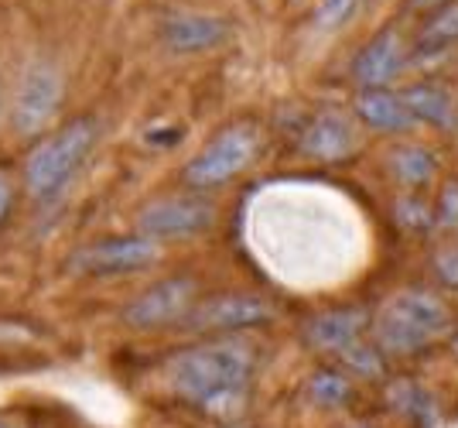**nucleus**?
I'll return each mask as SVG.
<instances>
[{
	"mask_svg": "<svg viewBox=\"0 0 458 428\" xmlns=\"http://www.w3.org/2000/svg\"><path fill=\"white\" fill-rule=\"evenodd\" d=\"M257 350L243 336L199 339L161 364V381L174 401L219 422H236L250 405Z\"/></svg>",
	"mask_w": 458,
	"mask_h": 428,
	"instance_id": "obj_1",
	"label": "nucleus"
},
{
	"mask_svg": "<svg viewBox=\"0 0 458 428\" xmlns=\"http://www.w3.org/2000/svg\"><path fill=\"white\" fill-rule=\"evenodd\" d=\"M452 332H455V312L448 305V298L420 285L383 298V305L373 312V322H369V339L390 364L428 356L445 339H452Z\"/></svg>",
	"mask_w": 458,
	"mask_h": 428,
	"instance_id": "obj_2",
	"label": "nucleus"
},
{
	"mask_svg": "<svg viewBox=\"0 0 458 428\" xmlns=\"http://www.w3.org/2000/svg\"><path fill=\"white\" fill-rule=\"evenodd\" d=\"M96 137H99V127H96L93 117H79L65 127H58L55 134L41 137L38 144L28 151L24 168H21L28 195L45 202V199L62 193L65 182L76 175L82 161L96 148Z\"/></svg>",
	"mask_w": 458,
	"mask_h": 428,
	"instance_id": "obj_3",
	"label": "nucleus"
},
{
	"mask_svg": "<svg viewBox=\"0 0 458 428\" xmlns=\"http://www.w3.org/2000/svg\"><path fill=\"white\" fill-rule=\"evenodd\" d=\"M260 155V134L250 124H233L226 131L212 137L209 144L189 158V165L182 168V182L191 193H212L219 185H226L233 178H240L253 165V158Z\"/></svg>",
	"mask_w": 458,
	"mask_h": 428,
	"instance_id": "obj_4",
	"label": "nucleus"
},
{
	"mask_svg": "<svg viewBox=\"0 0 458 428\" xmlns=\"http://www.w3.org/2000/svg\"><path fill=\"white\" fill-rule=\"evenodd\" d=\"M274 302L257 292H226L212 295L195 302L189 319L182 322V330L195 332L202 339H216V336H240L250 330H264L274 322Z\"/></svg>",
	"mask_w": 458,
	"mask_h": 428,
	"instance_id": "obj_5",
	"label": "nucleus"
},
{
	"mask_svg": "<svg viewBox=\"0 0 458 428\" xmlns=\"http://www.w3.org/2000/svg\"><path fill=\"white\" fill-rule=\"evenodd\" d=\"M199 302V281L189 274L154 281L134 298H127L120 305V322L131 332H157L168 326H182L189 319V312Z\"/></svg>",
	"mask_w": 458,
	"mask_h": 428,
	"instance_id": "obj_6",
	"label": "nucleus"
},
{
	"mask_svg": "<svg viewBox=\"0 0 458 428\" xmlns=\"http://www.w3.org/2000/svg\"><path fill=\"white\" fill-rule=\"evenodd\" d=\"M216 227V206L202 195H165L151 199L137 213V234L168 244V240H191V236L209 234Z\"/></svg>",
	"mask_w": 458,
	"mask_h": 428,
	"instance_id": "obj_7",
	"label": "nucleus"
},
{
	"mask_svg": "<svg viewBox=\"0 0 458 428\" xmlns=\"http://www.w3.org/2000/svg\"><path fill=\"white\" fill-rule=\"evenodd\" d=\"M161 257V244H154L140 234L106 236L79 247L69 257V271L79 278H123V274L148 271Z\"/></svg>",
	"mask_w": 458,
	"mask_h": 428,
	"instance_id": "obj_8",
	"label": "nucleus"
},
{
	"mask_svg": "<svg viewBox=\"0 0 458 428\" xmlns=\"http://www.w3.org/2000/svg\"><path fill=\"white\" fill-rule=\"evenodd\" d=\"M65 93V82L52 62H31L21 76L11 103V124L21 137H35L48 127V120L58 114V103Z\"/></svg>",
	"mask_w": 458,
	"mask_h": 428,
	"instance_id": "obj_9",
	"label": "nucleus"
},
{
	"mask_svg": "<svg viewBox=\"0 0 458 428\" xmlns=\"http://www.w3.org/2000/svg\"><path fill=\"white\" fill-rule=\"evenodd\" d=\"M369 322L373 312L360 309V305H343V309H322L315 315H308L301 326V339L308 350H315L318 356L339 364L352 347H360L369 336Z\"/></svg>",
	"mask_w": 458,
	"mask_h": 428,
	"instance_id": "obj_10",
	"label": "nucleus"
},
{
	"mask_svg": "<svg viewBox=\"0 0 458 428\" xmlns=\"http://www.w3.org/2000/svg\"><path fill=\"white\" fill-rule=\"evenodd\" d=\"M356 120L343 110H322L318 117L308 120L301 134V155L318 165H339L356 155Z\"/></svg>",
	"mask_w": 458,
	"mask_h": 428,
	"instance_id": "obj_11",
	"label": "nucleus"
},
{
	"mask_svg": "<svg viewBox=\"0 0 458 428\" xmlns=\"http://www.w3.org/2000/svg\"><path fill=\"white\" fill-rule=\"evenodd\" d=\"M403 65H407V45H403V39L394 28H386L356 56L352 79L363 90H386V82H394L401 76Z\"/></svg>",
	"mask_w": 458,
	"mask_h": 428,
	"instance_id": "obj_12",
	"label": "nucleus"
},
{
	"mask_svg": "<svg viewBox=\"0 0 458 428\" xmlns=\"http://www.w3.org/2000/svg\"><path fill=\"white\" fill-rule=\"evenodd\" d=\"M383 401H386L390 415L401 418L403 425L431 428L438 425L441 418L438 398L414 377H386L383 381Z\"/></svg>",
	"mask_w": 458,
	"mask_h": 428,
	"instance_id": "obj_13",
	"label": "nucleus"
},
{
	"mask_svg": "<svg viewBox=\"0 0 458 428\" xmlns=\"http://www.w3.org/2000/svg\"><path fill=\"white\" fill-rule=\"evenodd\" d=\"M229 35V24L212 14H191V11H182V14H172L165 21V31L161 39L168 41V48L174 52H202V48H216L223 45Z\"/></svg>",
	"mask_w": 458,
	"mask_h": 428,
	"instance_id": "obj_14",
	"label": "nucleus"
},
{
	"mask_svg": "<svg viewBox=\"0 0 458 428\" xmlns=\"http://www.w3.org/2000/svg\"><path fill=\"white\" fill-rule=\"evenodd\" d=\"M356 117L377 134H407L414 127L401 93H390V90H363L356 97Z\"/></svg>",
	"mask_w": 458,
	"mask_h": 428,
	"instance_id": "obj_15",
	"label": "nucleus"
},
{
	"mask_svg": "<svg viewBox=\"0 0 458 428\" xmlns=\"http://www.w3.org/2000/svg\"><path fill=\"white\" fill-rule=\"evenodd\" d=\"M401 99L414 124H428V127H438V131L455 127V103H452V93L441 82H414V86L403 90Z\"/></svg>",
	"mask_w": 458,
	"mask_h": 428,
	"instance_id": "obj_16",
	"label": "nucleus"
},
{
	"mask_svg": "<svg viewBox=\"0 0 458 428\" xmlns=\"http://www.w3.org/2000/svg\"><path fill=\"white\" fill-rule=\"evenodd\" d=\"M305 401L318 411H345L352 401H356V381L345 373L343 367L328 364V367H318L311 377L305 381Z\"/></svg>",
	"mask_w": 458,
	"mask_h": 428,
	"instance_id": "obj_17",
	"label": "nucleus"
},
{
	"mask_svg": "<svg viewBox=\"0 0 458 428\" xmlns=\"http://www.w3.org/2000/svg\"><path fill=\"white\" fill-rule=\"evenodd\" d=\"M390 175L397 178V185L407 193H420L424 185H431V178L438 175V155L424 144H401L390 151Z\"/></svg>",
	"mask_w": 458,
	"mask_h": 428,
	"instance_id": "obj_18",
	"label": "nucleus"
},
{
	"mask_svg": "<svg viewBox=\"0 0 458 428\" xmlns=\"http://www.w3.org/2000/svg\"><path fill=\"white\" fill-rule=\"evenodd\" d=\"M458 45V4H448L435 11V18L418 31V56L420 59H438L448 48Z\"/></svg>",
	"mask_w": 458,
	"mask_h": 428,
	"instance_id": "obj_19",
	"label": "nucleus"
},
{
	"mask_svg": "<svg viewBox=\"0 0 458 428\" xmlns=\"http://www.w3.org/2000/svg\"><path fill=\"white\" fill-rule=\"evenodd\" d=\"M394 223L407 236H428L435 234V202L424 199V193H407L403 189L394 199Z\"/></svg>",
	"mask_w": 458,
	"mask_h": 428,
	"instance_id": "obj_20",
	"label": "nucleus"
},
{
	"mask_svg": "<svg viewBox=\"0 0 458 428\" xmlns=\"http://www.w3.org/2000/svg\"><path fill=\"white\" fill-rule=\"evenodd\" d=\"M431 278L441 292H458V240H448L431 253Z\"/></svg>",
	"mask_w": 458,
	"mask_h": 428,
	"instance_id": "obj_21",
	"label": "nucleus"
},
{
	"mask_svg": "<svg viewBox=\"0 0 458 428\" xmlns=\"http://www.w3.org/2000/svg\"><path fill=\"white\" fill-rule=\"evenodd\" d=\"M366 0H322V7L315 11V28L322 31H339L343 24L356 18V11L363 7Z\"/></svg>",
	"mask_w": 458,
	"mask_h": 428,
	"instance_id": "obj_22",
	"label": "nucleus"
},
{
	"mask_svg": "<svg viewBox=\"0 0 458 428\" xmlns=\"http://www.w3.org/2000/svg\"><path fill=\"white\" fill-rule=\"evenodd\" d=\"M435 234L458 236V182H445L435 202Z\"/></svg>",
	"mask_w": 458,
	"mask_h": 428,
	"instance_id": "obj_23",
	"label": "nucleus"
},
{
	"mask_svg": "<svg viewBox=\"0 0 458 428\" xmlns=\"http://www.w3.org/2000/svg\"><path fill=\"white\" fill-rule=\"evenodd\" d=\"M11 206H14V185H11L7 172H0V223L11 216Z\"/></svg>",
	"mask_w": 458,
	"mask_h": 428,
	"instance_id": "obj_24",
	"label": "nucleus"
},
{
	"mask_svg": "<svg viewBox=\"0 0 458 428\" xmlns=\"http://www.w3.org/2000/svg\"><path fill=\"white\" fill-rule=\"evenodd\" d=\"M448 4H455V0H411V7H418V11H441Z\"/></svg>",
	"mask_w": 458,
	"mask_h": 428,
	"instance_id": "obj_25",
	"label": "nucleus"
},
{
	"mask_svg": "<svg viewBox=\"0 0 458 428\" xmlns=\"http://www.w3.org/2000/svg\"><path fill=\"white\" fill-rule=\"evenodd\" d=\"M0 428H28V422L21 415H11V411H0Z\"/></svg>",
	"mask_w": 458,
	"mask_h": 428,
	"instance_id": "obj_26",
	"label": "nucleus"
},
{
	"mask_svg": "<svg viewBox=\"0 0 458 428\" xmlns=\"http://www.w3.org/2000/svg\"><path fill=\"white\" fill-rule=\"evenodd\" d=\"M360 428H369V425H360Z\"/></svg>",
	"mask_w": 458,
	"mask_h": 428,
	"instance_id": "obj_27",
	"label": "nucleus"
}]
</instances>
